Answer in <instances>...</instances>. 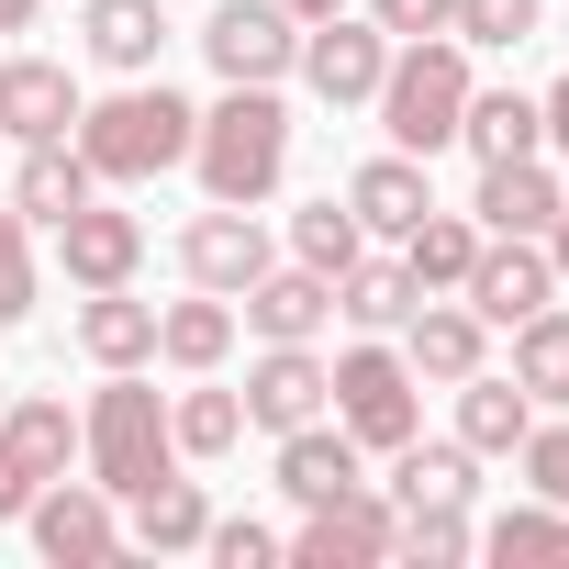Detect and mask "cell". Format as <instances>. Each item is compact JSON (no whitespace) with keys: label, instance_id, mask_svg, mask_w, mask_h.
<instances>
[{"label":"cell","instance_id":"10","mask_svg":"<svg viewBox=\"0 0 569 569\" xmlns=\"http://www.w3.org/2000/svg\"><path fill=\"white\" fill-rule=\"evenodd\" d=\"M380 68H391V34L358 12H325V23H302V57H291V79L325 101V112H369V90H380Z\"/></svg>","mask_w":569,"mask_h":569},{"label":"cell","instance_id":"25","mask_svg":"<svg viewBox=\"0 0 569 569\" xmlns=\"http://www.w3.org/2000/svg\"><path fill=\"white\" fill-rule=\"evenodd\" d=\"M223 358H234V302H223V291H190V302H157V369L201 380V369H223Z\"/></svg>","mask_w":569,"mask_h":569},{"label":"cell","instance_id":"27","mask_svg":"<svg viewBox=\"0 0 569 569\" xmlns=\"http://www.w3.org/2000/svg\"><path fill=\"white\" fill-rule=\"evenodd\" d=\"M201 536H212V491H201V480H179V469H168L157 491H134L123 547H146V558H190Z\"/></svg>","mask_w":569,"mask_h":569},{"label":"cell","instance_id":"35","mask_svg":"<svg viewBox=\"0 0 569 569\" xmlns=\"http://www.w3.org/2000/svg\"><path fill=\"white\" fill-rule=\"evenodd\" d=\"M469 57H513V46H536L547 34V0H458V23H447Z\"/></svg>","mask_w":569,"mask_h":569},{"label":"cell","instance_id":"6","mask_svg":"<svg viewBox=\"0 0 569 569\" xmlns=\"http://www.w3.org/2000/svg\"><path fill=\"white\" fill-rule=\"evenodd\" d=\"M68 458H79L68 391H12V402H0V525H23V502L46 480H68Z\"/></svg>","mask_w":569,"mask_h":569},{"label":"cell","instance_id":"14","mask_svg":"<svg viewBox=\"0 0 569 569\" xmlns=\"http://www.w3.org/2000/svg\"><path fill=\"white\" fill-rule=\"evenodd\" d=\"M268 257H279V246H268V223H257L246 201H212V212L179 223V279H190V291H223V302H234Z\"/></svg>","mask_w":569,"mask_h":569},{"label":"cell","instance_id":"20","mask_svg":"<svg viewBox=\"0 0 569 569\" xmlns=\"http://www.w3.org/2000/svg\"><path fill=\"white\" fill-rule=\"evenodd\" d=\"M79 57L112 68V79H157L168 12H157V0H79Z\"/></svg>","mask_w":569,"mask_h":569},{"label":"cell","instance_id":"5","mask_svg":"<svg viewBox=\"0 0 569 569\" xmlns=\"http://www.w3.org/2000/svg\"><path fill=\"white\" fill-rule=\"evenodd\" d=\"M325 413L369 447V458H391L402 436H425V380H413V358L391 347V336H358L347 358H325Z\"/></svg>","mask_w":569,"mask_h":569},{"label":"cell","instance_id":"13","mask_svg":"<svg viewBox=\"0 0 569 569\" xmlns=\"http://www.w3.org/2000/svg\"><path fill=\"white\" fill-rule=\"evenodd\" d=\"M234 302H246L234 325H246L257 347H313V336L336 325V279H325V268H302V257H291V268L268 257V268L246 279V291H234Z\"/></svg>","mask_w":569,"mask_h":569},{"label":"cell","instance_id":"30","mask_svg":"<svg viewBox=\"0 0 569 569\" xmlns=\"http://www.w3.org/2000/svg\"><path fill=\"white\" fill-rule=\"evenodd\" d=\"M168 436H179V469H190V458H234V447H246V402L212 391V369H201L190 391H168Z\"/></svg>","mask_w":569,"mask_h":569},{"label":"cell","instance_id":"21","mask_svg":"<svg viewBox=\"0 0 569 569\" xmlns=\"http://www.w3.org/2000/svg\"><path fill=\"white\" fill-rule=\"evenodd\" d=\"M79 358L90 369H157V302H134V279L123 291H79Z\"/></svg>","mask_w":569,"mask_h":569},{"label":"cell","instance_id":"41","mask_svg":"<svg viewBox=\"0 0 569 569\" xmlns=\"http://www.w3.org/2000/svg\"><path fill=\"white\" fill-rule=\"evenodd\" d=\"M547 268L569 279V190H558V223H547Z\"/></svg>","mask_w":569,"mask_h":569},{"label":"cell","instance_id":"44","mask_svg":"<svg viewBox=\"0 0 569 569\" xmlns=\"http://www.w3.org/2000/svg\"><path fill=\"white\" fill-rule=\"evenodd\" d=\"M0 402H12V391H0Z\"/></svg>","mask_w":569,"mask_h":569},{"label":"cell","instance_id":"38","mask_svg":"<svg viewBox=\"0 0 569 569\" xmlns=\"http://www.w3.org/2000/svg\"><path fill=\"white\" fill-rule=\"evenodd\" d=\"M201 558H212V569H279V525H257V513H212Z\"/></svg>","mask_w":569,"mask_h":569},{"label":"cell","instance_id":"37","mask_svg":"<svg viewBox=\"0 0 569 569\" xmlns=\"http://www.w3.org/2000/svg\"><path fill=\"white\" fill-rule=\"evenodd\" d=\"M513 469H525V491H536V502H569V413H536V425H525V447H513Z\"/></svg>","mask_w":569,"mask_h":569},{"label":"cell","instance_id":"31","mask_svg":"<svg viewBox=\"0 0 569 569\" xmlns=\"http://www.w3.org/2000/svg\"><path fill=\"white\" fill-rule=\"evenodd\" d=\"M513 380H525L536 413H569V302H547V313L513 325Z\"/></svg>","mask_w":569,"mask_h":569},{"label":"cell","instance_id":"22","mask_svg":"<svg viewBox=\"0 0 569 569\" xmlns=\"http://www.w3.org/2000/svg\"><path fill=\"white\" fill-rule=\"evenodd\" d=\"M90 190H101V179H90L79 134H46V146H12V212H23V223H68V212H79Z\"/></svg>","mask_w":569,"mask_h":569},{"label":"cell","instance_id":"3","mask_svg":"<svg viewBox=\"0 0 569 569\" xmlns=\"http://www.w3.org/2000/svg\"><path fill=\"white\" fill-rule=\"evenodd\" d=\"M291 101L279 90H223L201 123H190V179H201V201H268L279 179H291Z\"/></svg>","mask_w":569,"mask_h":569},{"label":"cell","instance_id":"12","mask_svg":"<svg viewBox=\"0 0 569 569\" xmlns=\"http://www.w3.org/2000/svg\"><path fill=\"white\" fill-rule=\"evenodd\" d=\"M57 234V268H68V291H123V279L146 268V212H123V201H79L68 223H46Z\"/></svg>","mask_w":569,"mask_h":569},{"label":"cell","instance_id":"32","mask_svg":"<svg viewBox=\"0 0 569 569\" xmlns=\"http://www.w3.org/2000/svg\"><path fill=\"white\" fill-rule=\"evenodd\" d=\"M413 302H425V291H413V268H402V257H358V268L336 279V313H347L358 336H402Z\"/></svg>","mask_w":569,"mask_h":569},{"label":"cell","instance_id":"19","mask_svg":"<svg viewBox=\"0 0 569 569\" xmlns=\"http://www.w3.org/2000/svg\"><path fill=\"white\" fill-rule=\"evenodd\" d=\"M558 190H569V179H558L547 157H491L480 190H469V223H480V234H547V223H558Z\"/></svg>","mask_w":569,"mask_h":569},{"label":"cell","instance_id":"11","mask_svg":"<svg viewBox=\"0 0 569 569\" xmlns=\"http://www.w3.org/2000/svg\"><path fill=\"white\" fill-rule=\"evenodd\" d=\"M458 302L480 313V325H525V313H547L558 302V268H547V234H480V257H469V279H458Z\"/></svg>","mask_w":569,"mask_h":569},{"label":"cell","instance_id":"2","mask_svg":"<svg viewBox=\"0 0 569 569\" xmlns=\"http://www.w3.org/2000/svg\"><path fill=\"white\" fill-rule=\"evenodd\" d=\"M79 469H90L112 502H134V491H157V480L179 469L168 391H157L146 369H101V391L79 402Z\"/></svg>","mask_w":569,"mask_h":569},{"label":"cell","instance_id":"40","mask_svg":"<svg viewBox=\"0 0 569 569\" xmlns=\"http://www.w3.org/2000/svg\"><path fill=\"white\" fill-rule=\"evenodd\" d=\"M536 123H547V157H569V79L536 90Z\"/></svg>","mask_w":569,"mask_h":569},{"label":"cell","instance_id":"43","mask_svg":"<svg viewBox=\"0 0 569 569\" xmlns=\"http://www.w3.org/2000/svg\"><path fill=\"white\" fill-rule=\"evenodd\" d=\"M279 12H291V23H325V12H347V0H279Z\"/></svg>","mask_w":569,"mask_h":569},{"label":"cell","instance_id":"39","mask_svg":"<svg viewBox=\"0 0 569 569\" xmlns=\"http://www.w3.org/2000/svg\"><path fill=\"white\" fill-rule=\"evenodd\" d=\"M369 23H380L391 46H413V34H447V23H458V0H369Z\"/></svg>","mask_w":569,"mask_h":569},{"label":"cell","instance_id":"17","mask_svg":"<svg viewBox=\"0 0 569 569\" xmlns=\"http://www.w3.org/2000/svg\"><path fill=\"white\" fill-rule=\"evenodd\" d=\"M325 391H336V380H325V358H313V347H257V369H246V391H234V402H246V425H257V436H291V425H313V413H325Z\"/></svg>","mask_w":569,"mask_h":569},{"label":"cell","instance_id":"7","mask_svg":"<svg viewBox=\"0 0 569 569\" xmlns=\"http://www.w3.org/2000/svg\"><path fill=\"white\" fill-rule=\"evenodd\" d=\"M201 57H212L223 90H279L291 57H302V23L279 12V0H212L201 12Z\"/></svg>","mask_w":569,"mask_h":569},{"label":"cell","instance_id":"9","mask_svg":"<svg viewBox=\"0 0 569 569\" xmlns=\"http://www.w3.org/2000/svg\"><path fill=\"white\" fill-rule=\"evenodd\" d=\"M291 569H380L391 558V491H336V502H302V525L279 536Z\"/></svg>","mask_w":569,"mask_h":569},{"label":"cell","instance_id":"4","mask_svg":"<svg viewBox=\"0 0 569 569\" xmlns=\"http://www.w3.org/2000/svg\"><path fill=\"white\" fill-rule=\"evenodd\" d=\"M469 46L458 34H413V46H391V68H380V90H369V112H380V134L402 146V157H447L458 146V112H469Z\"/></svg>","mask_w":569,"mask_h":569},{"label":"cell","instance_id":"29","mask_svg":"<svg viewBox=\"0 0 569 569\" xmlns=\"http://www.w3.org/2000/svg\"><path fill=\"white\" fill-rule=\"evenodd\" d=\"M480 558H502V569H569V502H513V513H491L480 525Z\"/></svg>","mask_w":569,"mask_h":569},{"label":"cell","instance_id":"23","mask_svg":"<svg viewBox=\"0 0 569 569\" xmlns=\"http://www.w3.org/2000/svg\"><path fill=\"white\" fill-rule=\"evenodd\" d=\"M425 201H436V179H425V157H402V146H380V157L347 179V212H358L369 234H391V246L425 223Z\"/></svg>","mask_w":569,"mask_h":569},{"label":"cell","instance_id":"36","mask_svg":"<svg viewBox=\"0 0 569 569\" xmlns=\"http://www.w3.org/2000/svg\"><path fill=\"white\" fill-rule=\"evenodd\" d=\"M46 302V268H34V223L12 212V201H0V336H12L23 313Z\"/></svg>","mask_w":569,"mask_h":569},{"label":"cell","instance_id":"18","mask_svg":"<svg viewBox=\"0 0 569 569\" xmlns=\"http://www.w3.org/2000/svg\"><path fill=\"white\" fill-rule=\"evenodd\" d=\"M279 491H291V502H336V491H369V447H358L336 413H313V425H291V436H279Z\"/></svg>","mask_w":569,"mask_h":569},{"label":"cell","instance_id":"8","mask_svg":"<svg viewBox=\"0 0 569 569\" xmlns=\"http://www.w3.org/2000/svg\"><path fill=\"white\" fill-rule=\"evenodd\" d=\"M23 536H34L46 569H101V558H123V502L101 480H46L23 502Z\"/></svg>","mask_w":569,"mask_h":569},{"label":"cell","instance_id":"26","mask_svg":"<svg viewBox=\"0 0 569 569\" xmlns=\"http://www.w3.org/2000/svg\"><path fill=\"white\" fill-rule=\"evenodd\" d=\"M525 425H536V402H525L513 369H469V380H458V447H469V458H513Z\"/></svg>","mask_w":569,"mask_h":569},{"label":"cell","instance_id":"33","mask_svg":"<svg viewBox=\"0 0 569 569\" xmlns=\"http://www.w3.org/2000/svg\"><path fill=\"white\" fill-rule=\"evenodd\" d=\"M469 257H480V223H469V212H447V201H425V223L402 234L413 291H458V279H469Z\"/></svg>","mask_w":569,"mask_h":569},{"label":"cell","instance_id":"1","mask_svg":"<svg viewBox=\"0 0 569 569\" xmlns=\"http://www.w3.org/2000/svg\"><path fill=\"white\" fill-rule=\"evenodd\" d=\"M190 123H201V101H179L168 79H123L112 101H79V157L101 190H146V179L190 168Z\"/></svg>","mask_w":569,"mask_h":569},{"label":"cell","instance_id":"34","mask_svg":"<svg viewBox=\"0 0 569 569\" xmlns=\"http://www.w3.org/2000/svg\"><path fill=\"white\" fill-rule=\"evenodd\" d=\"M291 257H302V268H325V279H347V268L369 257V223L347 212V190H325V201H302V212H291Z\"/></svg>","mask_w":569,"mask_h":569},{"label":"cell","instance_id":"15","mask_svg":"<svg viewBox=\"0 0 569 569\" xmlns=\"http://www.w3.org/2000/svg\"><path fill=\"white\" fill-rule=\"evenodd\" d=\"M402 358H413V380H436V391H458L469 369H491V325L458 302V291H425L413 313H402V336H391Z\"/></svg>","mask_w":569,"mask_h":569},{"label":"cell","instance_id":"16","mask_svg":"<svg viewBox=\"0 0 569 569\" xmlns=\"http://www.w3.org/2000/svg\"><path fill=\"white\" fill-rule=\"evenodd\" d=\"M79 68L57 57H0V146H46V134H79Z\"/></svg>","mask_w":569,"mask_h":569},{"label":"cell","instance_id":"28","mask_svg":"<svg viewBox=\"0 0 569 569\" xmlns=\"http://www.w3.org/2000/svg\"><path fill=\"white\" fill-rule=\"evenodd\" d=\"M458 146L491 168V157H547V123H536V90H469L458 112Z\"/></svg>","mask_w":569,"mask_h":569},{"label":"cell","instance_id":"24","mask_svg":"<svg viewBox=\"0 0 569 569\" xmlns=\"http://www.w3.org/2000/svg\"><path fill=\"white\" fill-rule=\"evenodd\" d=\"M380 491H391V513H413V502H480V458L458 436H402Z\"/></svg>","mask_w":569,"mask_h":569},{"label":"cell","instance_id":"42","mask_svg":"<svg viewBox=\"0 0 569 569\" xmlns=\"http://www.w3.org/2000/svg\"><path fill=\"white\" fill-rule=\"evenodd\" d=\"M46 23V0H0V34H34Z\"/></svg>","mask_w":569,"mask_h":569}]
</instances>
